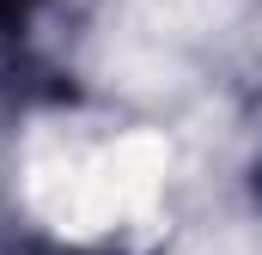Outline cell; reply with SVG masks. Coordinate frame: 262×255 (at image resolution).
I'll return each instance as SVG.
<instances>
[{
  "instance_id": "6da1fadb",
  "label": "cell",
  "mask_w": 262,
  "mask_h": 255,
  "mask_svg": "<svg viewBox=\"0 0 262 255\" xmlns=\"http://www.w3.org/2000/svg\"><path fill=\"white\" fill-rule=\"evenodd\" d=\"M31 6H37V0H0V24H18Z\"/></svg>"
}]
</instances>
